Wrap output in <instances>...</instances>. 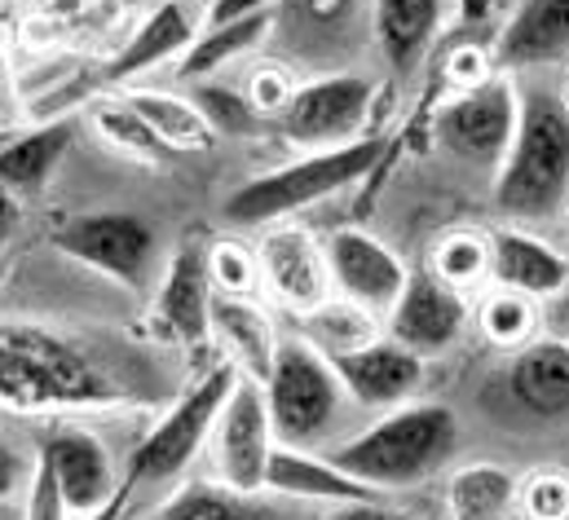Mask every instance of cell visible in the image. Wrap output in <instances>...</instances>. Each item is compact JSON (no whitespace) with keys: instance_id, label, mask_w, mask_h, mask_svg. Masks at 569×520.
I'll return each instance as SVG.
<instances>
[{"instance_id":"obj_49","label":"cell","mask_w":569,"mask_h":520,"mask_svg":"<svg viewBox=\"0 0 569 520\" xmlns=\"http://www.w3.org/2000/svg\"><path fill=\"white\" fill-rule=\"evenodd\" d=\"M9 520H18V517H9Z\"/></svg>"},{"instance_id":"obj_12","label":"cell","mask_w":569,"mask_h":520,"mask_svg":"<svg viewBox=\"0 0 569 520\" xmlns=\"http://www.w3.org/2000/svg\"><path fill=\"white\" fill-rule=\"evenodd\" d=\"M203 243H181L168 269L163 282L150 300L146 327L154 340L177 344V349H203L212 340V282H208V260H203Z\"/></svg>"},{"instance_id":"obj_21","label":"cell","mask_w":569,"mask_h":520,"mask_svg":"<svg viewBox=\"0 0 569 520\" xmlns=\"http://www.w3.org/2000/svg\"><path fill=\"white\" fill-rule=\"evenodd\" d=\"M212 340L221 344L226 362L239 367L248 380H266L279 353V331L274 318L261 309V300H239V296H212Z\"/></svg>"},{"instance_id":"obj_33","label":"cell","mask_w":569,"mask_h":520,"mask_svg":"<svg viewBox=\"0 0 569 520\" xmlns=\"http://www.w3.org/2000/svg\"><path fill=\"white\" fill-rule=\"evenodd\" d=\"M190 102L199 107V116L208 120V129L217 137H248L261 129V116L252 111L248 93L234 84H217V80H194L190 84Z\"/></svg>"},{"instance_id":"obj_23","label":"cell","mask_w":569,"mask_h":520,"mask_svg":"<svg viewBox=\"0 0 569 520\" xmlns=\"http://www.w3.org/2000/svg\"><path fill=\"white\" fill-rule=\"evenodd\" d=\"M508 392L530 414H569V340H530L526 349H517L508 367Z\"/></svg>"},{"instance_id":"obj_17","label":"cell","mask_w":569,"mask_h":520,"mask_svg":"<svg viewBox=\"0 0 569 520\" xmlns=\"http://www.w3.org/2000/svg\"><path fill=\"white\" fill-rule=\"evenodd\" d=\"M345 397L367 406V410H393V406H407L420 384H425V358H416L411 349H402L398 340L380 336L371 340L367 349L358 353H345L331 362Z\"/></svg>"},{"instance_id":"obj_41","label":"cell","mask_w":569,"mask_h":520,"mask_svg":"<svg viewBox=\"0 0 569 520\" xmlns=\"http://www.w3.org/2000/svg\"><path fill=\"white\" fill-rule=\"evenodd\" d=\"M129 499H133V481L124 477V486L102 503V508H93V512H84V517H71V520H129Z\"/></svg>"},{"instance_id":"obj_10","label":"cell","mask_w":569,"mask_h":520,"mask_svg":"<svg viewBox=\"0 0 569 520\" xmlns=\"http://www.w3.org/2000/svg\"><path fill=\"white\" fill-rule=\"evenodd\" d=\"M53 252L67 260L120 282V287H138L146 278V264L154 257V230L150 221L133 212H84L62 221L49 234Z\"/></svg>"},{"instance_id":"obj_43","label":"cell","mask_w":569,"mask_h":520,"mask_svg":"<svg viewBox=\"0 0 569 520\" xmlns=\"http://www.w3.org/2000/svg\"><path fill=\"white\" fill-rule=\"evenodd\" d=\"M18 221H22V199H13L4 186H0V248L13 239V230H18Z\"/></svg>"},{"instance_id":"obj_42","label":"cell","mask_w":569,"mask_h":520,"mask_svg":"<svg viewBox=\"0 0 569 520\" xmlns=\"http://www.w3.org/2000/svg\"><path fill=\"white\" fill-rule=\"evenodd\" d=\"M327 520H398V517L389 508H380V499H371V503H340Z\"/></svg>"},{"instance_id":"obj_18","label":"cell","mask_w":569,"mask_h":520,"mask_svg":"<svg viewBox=\"0 0 569 520\" xmlns=\"http://www.w3.org/2000/svg\"><path fill=\"white\" fill-rule=\"evenodd\" d=\"M266 494L283 503H318V508H340V503H371L380 499L371 486L349 477L331 454H313L309 446H274L270 468H266Z\"/></svg>"},{"instance_id":"obj_48","label":"cell","mask_w":569,"mask_h":520,"mask_svg":"<svg viewBox=\"0 0 569 520\" xmlns=\"http://www.w3.org/2000/svg\"><path fill=\"white\" fill-rule=\"evenodd\" d=\"M561 102H566V107H569V84H566V98H561Z\"/></svg>"},{"instance_id":"obj_6","label":"cell","mask_w":569,"mask_h":520,"mask_svg":"<svg viewBox=\"0 0 569 520\" xmlns=\"http://www.w3.org/2000/svg\"><path fill=\"white\" fill-rule=\"evenodd\" d=\"M234 380H239V367L221 358L194 389L181 392V401L146 432L142 441H138V450H133V459H129V472H124V477L133 481V490H138V486L177 481V477L199 459V450L208 446L212 423H217L226 397L234 389Z\"/></svg>"},{"instance_id":"obj_16","label":"cell","mask_w":569,"mask_h":520,"mask_svg":"<svg viewBox=\"0 0 569 520\" xmlns=\"http://www.w3.org/2000/svg\"><path fill=\"white\" fill-rule=\"evenodd\" d=\"M40 463L49 468V477H53V486H58V494H62L71 517H84V512L102 508L124 486V477L111 463V450L84 428L53 432L44 441V450H40Z\"/></svg>"},{"instance_id":"obj_2","label":"cell","mask_w":569,"mask_h":520,"mask_svg":"<svg viewBox=\"0 0 569 520\" xmlns=\"http://www.w3.org/2000/svg\"><path fill=\"white\" fill-rule=\"evenodd\" d=\"M459 446V419L450 406L411 401L385 410L371 428H362L353 441L331 450V463H340L349 477L371 486L376 494L407 490L428 481Z\"/></svg>"},{"instance_id":"obj_24","label":"cell","mask_w":569,"mask_h":520,"mask_svg":"<svg viewBox=\"0 0 569 520\" xmlns=\"http://www.w3.org/2000/svg\"><path fill=\"white\" fill-rule=\"evenodd\" d=\"M446 0H376V44L393 71H416L441 27Z\"/></svg>"},{"instance_id":"obj_34","label":"cell","mask_w":569,"mask_h":520,"mask_svg":"<svg viewBox=\"0 0 569 520\" xmlns=\"http://www.w3.org/2000/svg\"><path fill=\"white\" fill-rule=\"evenodd\" d=\"M208 282L217 296H239V300H257L261 296V264L257 248L239 243V239H217L208 252Z\"/></svg>"},{"instance_id":"obj_13","label":"cell","mask_w":569,"mask_h":520,"mask_svg":"<svg viewBox=\"0 0 569 520\" xmlns=\"http://www.w3.org/2000/svg\"><path fill=\"white\" fill-rule=\"evenodd\" d=\"M257 264H261V291L291 313H313L322 300H331V269L322 239L305 226H266L257 239Z\"/></svg>"},{"instance_id":"obj_30","label":"cell","mask_w":569,"mask_h":520,"mask_svg":"<svg viewBox=\"0 0 569 520\" xmlns=\"http://www.w3.org/2000/svg\"><path fill=\"white\" fill-rule=\"evenodd\" d=\"M477 331L495 344V349H526L530 340H539V327H543V300L535 296H521V291H508V287H486L477 309Z\"/></svg>"},{"instance_id":"obj_39","label":"cell","mask_w":569,"mask_h":520,"mask_svg":"<svg viewBox=\"0 0 569 520\" xmlns=\"http://www.w3.org/2000/svg\"><path fill=\"white\" fill-rule=\"evenodd\" d=\"M490 76H495V62H490V53L477 49V44H463V49L450 58V80H459V89H472V84H481V80H490Z\"/></svg>"},{"instance_id":"obj_35","label":"cell","mask_w":569,"mask_h":520,"mask_svg":"<svg viewBox=\"0 0 569 520\" xmlns=\"http://www.w3.org/2000/svg\"><path fill=\"white\" fill-rule=\"evenodd\" d=\"M517 508L526 520H569V472L539 468L517 481Z\"/></svg>"},{"instance_id":"obj_27","label":"cell","mask_w":569,"mask_h":520,"mask_svg":"<svg viewBox=\"0 0 569 520\" xmlns=\"http://www.w3.org/2000/svg\"><path fill=\"white\" fill-rule=\"evenodd\" d=\"M300 336L322 353V358H345V353H358L367 349L371 340L385 336V318H376L371 309L345 300V296H331L322 300L313 313L300 318Z\"/></svg>"},{"instance_id":"obj_5","label":"cell","mask_w":569,"mask_h":520,"mask_svg":"<svg viewBox=\"0 0 569 520\" xmlns=\"http://www.w3.org/2000/svg\"><path fill=\"white\" fill-rule=\"evenodd\" d=\"M261 389H266L274 437L283 446H318V437L336 423L340 406L349 401L331 358H322L305 336L279 340L274 367L261 380Z\"/></svg>"},{"instance_id":"obj_1","label":"cell","mask_w":569,"mask_h":520,"mask_svg":"<svg viewBox=\"0 0 569 520\" xmlns=\"http://www.w3.org/2000/svg\"><path fill=\"white\" fill-rule=\"evenodd\" d=\"M124 392L67 336L40 322H0V406L18 414L107 410Z\"/></svg>"},{"instance_id":"obj_45","label":"cell","mask_w":569,"mask_h":520,"mask_svg":"<svg viewBox=\"0 0 569 520\" xmlns=\"http://www.w3.org/2000/svg\"><path fill=\"white\" fill-rule=\"evenodd\" d=\"M313 13H322V18H336L340 9H345V0H305Z\"/></svg>"},{"instance_id":"obj_14","label":"cell","mask_w":569,"mask_h":520,"mask_svg":"<svg viewBox=\"0 0 569 520\" xmlns=\"http://www.w3.org/2000/svg\"><path fill=\"white\" fill-rule=\"evenodd\" d=\"M322 252H327V269H331V291L371 309L376 318H385L393 309V300L402 296V287L411 278L407 260L358 226L331 230L322 239Z\"/></svg>"},{"instance_id":"obj_26","label":"cell","mask_w":569,"mask_h":520,"mask_svg":"<svg viewBox=\"0 0 569 520\" xmlns=\"http://www.w3.org/2000/svg\"><path fill=\"white\" fill-rule=\"evenodd\" d=\"M138 116L146 120V129L154 132L172 154H199L217 141V132L208 129V120L199 116V107L190 102V93H168V89H124L120 93Z\"/></svg>"},{"instance_id":"obj_44","label":"cell","mask_w":569,"mask_h":520,"mask_svg":"<svg viewBox=\"0 0 569 520\" xmlns=\"http://www.w3.org/2000/svg\"><path fill=\"white\" fill-rule=\"evenodd\" d=\"M552 322H557V331H561V340L569 336V282H566V291L557 296V313H552Z\"/></svg>"},{"instance_id":"obj_38","label":"cell","mask_w":569,"mask_h":520,"mask_svg":"<svg viewBox=\"0 0 569 520\" xmlns=\"http://www.w3.org/2000/svg\"><path fill=\"white\" fill-rule=\"evenodd\" d=\"M31 468H36V463H31V459H27L18 446L0 441V508L27 490V481H31Z\"/></svg>"},{"instance_id":"obj_7","label":"cell","mask_w":569,"mask_h":520,"mask_svg":"<svg viewBox=\"0 0 569 520\" xmlns=\"http://www.w3.org/2000/svg\"><path fill=\"white\" fill-rule=\"evenodd\" d=\"M208 446H212V481H221L239 494H266V468H270L279 437L270 423L266 389L257 380H248V376L234 380V389L212 423Z\"/></svg>"},{"instance_id":"obj_8","label":"cell","mask_w":569,"mask_h":520,"mask_svg":"<svg viewBox=\"0 0 569 520\" xmlns=\"http://www.w3.org/2000/svg\"><path fill=\"white\" fill-rule=\"evenodd\" d=\"M376 80L358 71L322 76L296 89L291 107L279 116V132L291 146L305 150H336L349 141H362V129L376 111Z\"/></svg>"},{"instance_id":"obj_47","label":"cell","mask_w":569,"mask_h":520,"mask_svg":"<svg viewBox=\"0 0 569 520\" xmlns=\"http://www.w3.org/2000/svg\"><path fill=\"white\" fill-rule=\"evenodd\" d=\"M561 212H566V234H569V203H566V208H561Z\"/></svg>"},{"instance_id":"obj_3","label":"cell","mask_w":569,"mask_h":520,"mask_svg":"<svg viewBox=\"0 0 569 520\" xmlns=\"http://www.w3.org/2000/svg\"><path fill=\"white\" fill-rule=\"evenodd\" d=\"M569 203V107L552 93L521 98V120L499 163L495 208L508 221L535 226Z\"/></svg>"},{"instance_id":"obj_46","label":"cell","mask_w":569,"mask_h":520,"mask_svg":"<svg viewBox=\"0 0 569 520\" xmlns=\"http://www.w3.org/2000/svg\"><path fill=\"white\" fill-rule=\"evenodd\" d=\"M120 4H159V0H120Z\"/></svg>"},{"instance_id":"obj_4","label":"cell","mask_w":569,"mask_h":520,"mask_svg":"<svg viewBox=\"0 0 569 520\" xmlns=\"http://www.w3.org/2000/svg\"><path fill=\"white\" fill-rule=\"evenodd\" d=\"M380 159H385L380 137H362V141H349L336 150H309L283 168H270V172L243 181L226 199V217L234 226H279L287 217L358 186L362 177L376 172Z\"/></svg>"},{"instance_id":"obj_29","label":"cell","mask_w":569,"mask_h":520,"mask_svg":"<svg viewBox=\"0 0 569 520\" xmlns=\"http://www.w3.org/2000/svg\"><path fill=\"white\" fill-rule=\"evenodd\" d=\"M446 508L455 520H503L517 508V477L503 463H468L450 477Z\"/></svg>"},{"instance_id":"obj_22","label":"cell","mask_w":569,"mask_h":520,"mask_svg":"<svg viewBox=\"0 0 569 520\" xmlns=\"http://www.w3.org/2000/svg\"><path fill=\"white\" fill-rule=\"evenodd\" d=\"M76 120H53V124H40V129L22 132L13 141L0 146V186L13 194V199H36L49 190L53 172L67 163L71 146H76Z\"/></svg>"},{"instance_id":"obj_31","label":"cell","mask_w":569,"mask_h":520,"mask_svg":"<svg viewBox=\"0 0 569 520\" xmlns=\"http://www.w3.org/2000/svg\"><path fill=\"white\" fill-rule=\"evenodd\" d=\"M89 124L93 132L116 150V154H124V159H138V163H163L172 150L154 137V132L146 129V120L116 93V98H102V102H93V111H89Z\"/></svg>"},{"instance_id":"obj_36","label":"cell","mask_w":569,"mask_h":520,"mask_svg":"<svg viewBox=\"0 0 569 520\" xmlns=\"http://www.w3.org/2000/svg\"><path fill=\"white\" fill-rule=\"evenodd\" d=\"M296 76L279 67V62H261V67H252L248 71V84H243V93H248V102H252V111L261 116V120H279L287 107H291V98H296Z\"/></svg>"},{"instance_id":"obj_25","label":"cell","mask_w":569,"mask_h":520,"mask_svg":"<svg viewBox=\"0 0 569 520\" xmlns=\"http://www.w3.org/2000/svg\"><path fill=\"white\" fill-rule=\"evenodd\" d=\"M274 31V9L270 13H248V18H234V22H217V27H203L194 36V44L186 49V58L177 62V76L186 84L194 80H212L221 67L248 58L252 49H261V40Z\"/></svg>"},{"instance_id":"obj_15","label":"cell","mask_w":569,"mask_h":520,"mask_svg":"<svg viewBox=\"0 0 569 520\" xmlns=\"http://www.w3.org/2000/svg\"><path fill=\"white\" fill-rule=\"evenodd\" d=\"M203 18H208V0H159V4H150L142 27L107 62L102 80L129 84V80H138L146 71H159L168 62H181L186 49L194 44V36L203 31Z\"/></svg>"},{"instance_id":"obj_19","label":"cell","mask_w":569,"mask_h":520,"mask_svg":"<svg viewBox=\"0 0 569 520\" xmlns=\"http://www.w3.org/2000/svg\"><path fill=\"white\" fill-rule=\"evenodd\" d=\"M499 71L569 62V0H521L490 53Z\"/></svg>"},{"instance_id":"obj_9","label":"cell","mask_w":569,"mask_h":520,"mask_svg":"<svg viewBox=\"0 0 569 520\" xmlns=\"http://www.w3.org/2000/svg\"><path fill=\"white\" fill-rule=\"evenodd\" d=\"M517 120H521V93L508 71H495L490 80L459 89L437 111V137L450 154L468 163H503Z\"/></svg>"},{"instance_id":"obj_28","label":"cell","mask_w":569,"mask_h":520,"mask_svg":"<svg viewBox=\"0 0 569 520\" xmlns=\"http://www.w3.org/2000/svg\"><path fill=\"white\" fill-rule=\"evenodd\" d=\"M150 520H287V508H274L266 494H239L221 481H194Z\"/></svg>"},{"instance_id":"obj_11","label":"cell","mask_w":569,"mask_h":520,"mask_svg":"<svg viewBox=\"0 0 569 520\" xmlns=\"http://www.w3.org/2000/svg\"><path fill=\"white\" fill-rule=\"evenodd\" d=\"M468 322H472V304L463 291L441 282L432 269H411L402 296L385 313V336L428 362V358H441L446 349H455V340L468 331Z\"/></svg>"},{"instance_id":"obj_20","label":"cell","mask_w":569,"mask_h":520,"mask_svg":"<svg viewBox=\"0 0 569 520\" xmlns=\"http://www.w3.org/2000/svg\"><path fill=\"white\" fill-rule=\"evenodd\" d=\"M490 282L535 300H557L569 282V260L530 230L503 226L490 234Z\"/></svg>"},{"instance_id":"obj_32","label":"cell","mask_w":569,"mask_h":520,"mask_svg":"<svg viewBox=\"0 0 569 520\" xmlns=\"http://www.w3.org/2000/svg\"><path fill=\"white\" fill-rule=\"evenodd\" d=\"M432 273L463 296L481 291L490 282V234H472V230L446 234L432 252Z\"/></svg>"},{"instance_id":"obj_37","label":"cell","mask_w":569,"mask_h":520,"mask_svg":"<svg viewBox=\"0 0 569 520\" xmlns=\"http://www.w3.org/2000/svg\"><path fill=\"white\" fill-rule=\"evenodd\" d=\"M18 520H71L62 494H58V486H53V477H49V468L40 459H36L31 481L22 490V512H18Z\"/></svg>"},{"instance_id":"obj_40","label":"cell","mask_w":569,"mask_h":520,"mask_svg":"<svg viewBox=\"0 0 569 520\" xmlns=\"http://www.w3.org/2000/svg\"><path fill=\"white\" fill-rule=\"evenodd\" d=\"M274 0H208V18L203 27H217V22H234V18H248V13H270Z\"/></svg>"}]
</instances>
